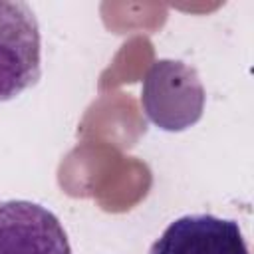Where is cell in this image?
I'll return each instance as SVG.
<instances>
[{
  "mask_svg": "<svg viewBox=\"0 0 254 254\" xmlns=\"http://www.w3.org/2000/svg\"><path fill=\"white\" fill-rule=\"evenodd\" d=\"M42 75V40L34 10L0 0V103L32 87Z\"/></svg>",
  "mask_w": 254,
  "mask_h": 254,
  "instance_id": "obj_2",
  "label": "cell"
},
{
  "mask_svg": "<svg viewBox=\"0 0 254 254\" xmlns=\"http://www.w3.org/2000/svg\"><path fill=\"white\" fill-rule=\"evenodd\" d=\"M149 254H250L240 224L214 214H185L153 242Z\"/></svg>",
  "mask_w": 254,
  "mask_h": 254,
  "instance_id": "obj_4",
  "label": "cell"
},
{
  "mask_svg": "<svg viewBox=\"0 0 254 254\" xmlns=\"http://www.w3.org/2000/svg\"><path fill=\"white\" fill-rule=\"evenodd\" d=\"M206 93L196 69L179 60H157L145 73L141 107L163 131H185L204 111Z\"/></svg>",
  "mask_w": 254,
  "mask_h": 254,
  "instance_id": "obj_1",
  "label": "cell"
},
{
  "mask_svg": "<svg viewBox=\"0 0 254 254\" xmlns=\"http://www.w3.org/2000/svg\"><path fill=\"white\" fill-rule=\"evenodd\" d=\"M0 254H71L60 218L32 200H0Z\"/></svg>",
  "mask_w": 254,
  "mask_h": 254,
  "instance_id": "obj_3",
  "label": "cell"
}]
</instances>
